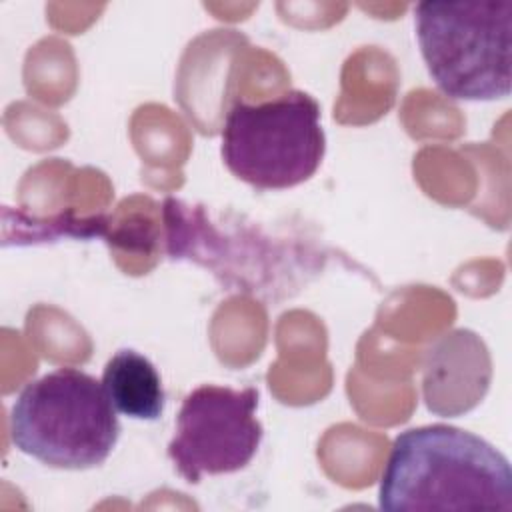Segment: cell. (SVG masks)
<instances>
[{
  "label": "cell",
  "instance_id": "3957f363",
  "mask_svg": "<svg viewBox=\"0 0 512 512\" xmlns=\"http://www.w3.org/2000/svg\"><path fill=\"white\" fill-rule=\"evenodd\" d=\"M416 36L436 86L454 100L510 94L512 2H420Z\"/></svg>",
  "mask_w": 512,
  "mask_h": 512
},
{
  "label": "cell",
  "instance_id": "5b68a950",
  "mask_svg": "<svg viewBox=\"0 0 512 512\" xmlns=\"http://www.w3.org/2000/svg\"><path fill=\"white\" fill-rule=\"evenodd\" d=\"M258 390L206 384L182 400L168 456L178 474L196 484L202 476L232 474L250 464L262 442L256 418Z\"/></svg>",
  "mask_w": 512,
  "mask_h": 512
},
{
  "label": "cell",
  "instance_id": "7a4b0ae2",
  "mask_svg": "<svg viewBox=\"0 0 512 512\" xmlns=\"http://www.w3.org/2000/svg\"><path fill=\"white\" fill-rule=\"evenodd\" d=\"M118 436L116 408L102 382L78 368H58L28 382L12 404V444L52 468L100 466Z\"/></svg>",
  "mask_w": 512,
  "mask_h": 512
},
{
  "label": "cell",
  "instance_id": "6da1fadb",
  "mask_svg": "<svg viewBox=\"0 0 512 512\" xmlns=\"http://www.w3.org/2000/svg\"><path fill=\"white\" fill-rule=\"evenodd\" d=\"M378 504L388 512H512V468L484 438L448 424L400 432L384 466Z\"/></svg>",
  "mask_w": 512,
  "mask_h": 512
},
{
  "label": "cell",
  "instance_id": "277c9868",
  "mask_svg": "<svg viewBox=\"0 0 512 512\" xmlns=\"http://www.w3.org/2000/svg\"><path fill=\"white\" fill-rule=\"evenodd\" d=\"M324 152L320 104L304 90H288L260 104L234 102L226 114L224 164L254 188L282 190L306 182Z\"/></svg>",
  "mask_w": 512,
  "mask_h": 512
},
{
  "label": "cell",
  "instance_id": "8992f818",
  "mask_svg": "<svg viewBox=\"0 0 512 512\" xmlns=\"http://www.w3.org/2000/svg\"><path fill=\"white\" fill-rule=\"evenodd\" d=\"M102 386L116 412L134 420H156L164 412V388L156 366L132 348L118 350L104 366Z\"/></svg>",
  "mask_w": 512,
  "mask_h": 512
}]
</instances>
